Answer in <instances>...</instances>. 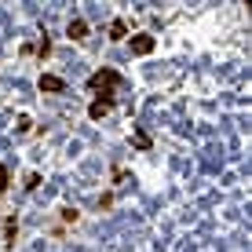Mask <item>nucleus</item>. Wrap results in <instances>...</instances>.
Listing matches in <instances>:
<instances>
[{
    "label": "nucleus",
    "instance_id": "1",
    "mask_svg": "<svg viewBox=\"0 0 252 252\" xmlns=\"http://www.w3.org/2000/svg\"><path fill=\"white\" fill-rule=\"evenodd\" d=\"M121 84H125V77H121L114 66H102L88 77V92H95V95H114Z\"/></svg>",
    "mask_w": 252,
    "mask_h": 252
},
{
    "label": "nucleus",
    "instance_id": "2",
    "mask_svg": "<svg viewBox=\"0 0 252 252\" xmlns=\"http://www.w3.org/2000/svg\"><path fill=\"white\" fill-rule=\"evenodd\" d=\"M114 102H117V95H95V99L88 102V117L92 121H102L110 110H114Z\"/></svg>",
    "mask_w": 252,
    "mask_h": 252
},
{
    "label": "nucleus",
    "instance_id": "3",
    "mask_svg": "<svg viewBox=\"0 0 252 252\" xmlns=\"http://www.w3.org/2000/svg\"><path fill=\"white\" fill-rule=\"evenodd\" d=\"M128 48H132V55H150V51L158 48V37H150V33H135V37H128Z\"/></svg>",
    "mask_w": 252,
    "mask_h": 252
},
{
    "label": "nucleus",
    "instance_id": "4",
    "mask_svg": "<svg viewBox=\"0 0 252 252\" xmlns=\"http://www.w3.org/2000/svg\"><path fill=\"white\" fill-rule=\"evenodd\" d=\"M37 88H40V92H48V95H63V92H66V81H63L59 73H40Z\"/></svg>",
    "mask_w": 252,
    "mask_h": 252
},
{
    "label": "nucleus",
    "instance_id": "5",
    "mask_svg": "<svg viewBox=\"0 0 252 252\" xmlns=\"http://www.w3.org/2000/svg\"><path fill=\"white\" fill-rule=\"evenodd\" d=\"M66 33H69V40H84V37H88V22H84V19H69Z\"/></svg>",
    "mask_w": 252,
    "mask_h": 252
},
{
    "label": "nucleus",
    "instance_id": "6",
    "mask_svg": "<svg viewBox=\"0 0 252 252\" xmlns=\"http://www.w3.org/2000/svg\"><path fill=\"white\" fill-rule=\"evenodd\" d=\"M106 33H110V40H128V22L125 19H114Z\"/></svg>",
    "mask_w": 252,
    "mask_h": 252
},
{
    "label": "nucleus",
    "instance_id": "7",
    "mask_svg": "<svg viewBox=\"0 0 252 252\" xmlns=\"http://www.w3.org/2000/svg\"><path fill=\"white\" fill-rule=\"evenodd\" d=\"M132 146H135V150H143V154H146V150H150V146H154V139L146 135L143 128H135V132H132Z\"/></svg>",
    "mask_w": 252,
    "mask_h": 252
},
{
    "label": "nucleus",
    "instance_id": "8",
    "mask_svg": "<svg viewBox=\"0 0 252 252\" xmlns=\"http://www.w3.org/2000/svg\"><path fill=\"white\" fill-rule=\"evenodd\" d=\"M15 234H19V220L7 216V220H4V241H7V245H15Z\"/></svg>",
    "mask_w": 252,
    "mask_h": 252
},
{
    "label": "nucleus",
    "instance_id": "9",
    "mask_svg": "<svg viewBox=\"0 0 252 252\" xmlns=\"http://www.w3.org/2000/svg\"><path fill=\"white\" fill-rule=\"evenodd\" d=\"M33 51H37V55H40V63H44V59L51 55V40H48V37H40L37 44H33Z\"/></svg>",
    "mask_w": 252,
    "mask_h": 252
},
{
    "label": "nucleus",
    "instance_id": "10",
    "mask_svg": "<svg viewBox=\"0 0 252 252\" xmlns=\"http://www.w3.org/2000/svg\"><path fill=\"white\" fill-rule=\"evenodd\" d=\"M11 187V172H7V164H0V194Z\"/></svg>",
    "mask_w": 252,
    "mask_h": 252
},
{
    "label": "nucleus",
    "instance_id": "11",
    "mask_svg": "<svg viewBox=\"0 0 252 252\" xmlns=\"http://www.w3.org/2000/svg\"><path fill=\"white\" fill-rule=\"evenodd\" d=\"M26 190H37L40 187V176H37V172H30V176H26V183H22Z\"/></svg>",
    "mask_w": 252,
    "mask_h": 252
},
{
    "label": "nucleus",
    "instance_id": "12",
    "mask_svg": "<svg viewBox=\"0 0 252 252\" xmlns=\"http://www.w3.org/2000/svg\"><path fill=\"white\" fill-rule=\"evenodd\" d=\"M77 216H81L77 208H63V223H77Z\"/></svg>",
    "mask_w": 252,
    "mask_h": 252
}]
</instances>
